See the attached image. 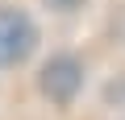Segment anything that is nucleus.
I'll list each match as a JSON object with an SVG mask.
<instances>
[{
	"instance_id": "1",
	"label": "nucleus",
	"mask_w": 125,
	"mask_h": 120,
	"mask_svg": "<svg viewBox=\"0 0 125 120\" xmlns=\"http://www.w3.org/2000/svg\"><path fill=\"white\" fill-rule=\"evenodd\" d=\"M38 46V29L21 8L0 4V66H21Z\"/></svg>"
},
{
	"instance_id": "2",
	"label": "nucleus",
	"mask_w": 125,
	"mask_h": 120,
	"mask_svg": "<svg viewBox=\"0 0 125 120\" xmlns=\"http://www.w3.org/2000/svg\"><path fill=\"white\" fill-rule=\"evenodd\" d=\"M42 95L50 99V104H71L75 99V91L83 87V66L75 62V58H50V62L42 66Z\"/></svg>"
},
{
	"instance_id": "3",
	"label": "nucleus",
	"mask_w": 125,
	"mask_h": 120,
	"mask_svg": "<svg viewBox=\"0 0 125 120\" xmlns=\"http://www.w3.org/2000/svg\"><path fill=\"white\" fill-rule=\"evenodd\" d=\"M50 4H54V8H75L79 0H50Z\"/></svg>"
}]
</instances>
